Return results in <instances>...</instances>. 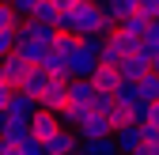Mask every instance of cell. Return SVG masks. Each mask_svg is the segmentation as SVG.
<instances>
[{"label": "cell", "mask_w": 159, "mask_h": 155, "mask_svg": "<svg viewBox=\"0 0 159 155\" xmlns=\"http://www.w3.org/2000/svg\"><path fill=\"white\" fill-rule=\"evenodd\" d=\"M57 27L61 30H68V34H80V38H95V34H110V30H117V23L110 15H102V8H98V0H80V4L68 11V15H61L57 19Z\"/></svg>", "instance_id": "cell-1"}, {"label": "cell", "mask_w": 159, "mask_h": 155, "mask_svg": "<svg viewBox=\"0 0 159 155\" xmlns=\"http://www.w3.org/2000/svg\"><path fill=\"white\" fill-rule=\"evenodd\" d=\"M102 42H106L102 34L84 38V42H80V49L68 57V76H72V80H91V72L98 68V53H102Z\"/></svg>", "instance_id": "cell-2"}, {"label": "cell", "mask_w": 159, "mask_h": 155, "mask_svg": "<svg viewBox=\"0 0 159 155\" xmlns=\"http://www.w3.org/2000/svg\"><path fill=\"white\" fill-rule=\"evenodd\" d=\"M76 136L80 140H106V136H114V125H110V117L106 113H84V117L76 121Z\"/></svg>", "instance_id": "cell-3"}, {"label": "cell", "mask_w": 159, "mask_h": 155, "mask_svg": "<svg viewBox=\"0 0 159 155\" xmlns=\"http://www.w3.org/2000/svg\"><path fill=\"white\" fill-rule=\"evenodd\" d=\"M61 129H65V121H61V113H53V110H38L34 117H30V136L42 140V144L53 140Z\"/></svg>", "instance_id": "cell-4"}, {"label": "cell", "mask_w": 159, "mask_h": 155, "mask_svg": "<svg viewBox=\"0 0 159 155\" xmlns=\"http://www.w3.org/2000/svg\"><path fill=\"white\" fill-rule=\"evenodd\" d=\"M68 102V80H49V87L42 91V99H38V110H53V113H61Z\"/></svg>", "instance_id": "cell-5"}, {"label": "cell", "mask_w": 159, "mask_h": 155, "mask_svg": "<svg viewBox=\"0 0 159 155\" xmlns=\"http://www.w3.org/2000/svg\"><path fill=\"white\" fill-rule=\"evenodd\" d=\"M49 49H53V46H46V42H34V38H27L23 30H15V53L23 57V61H30V64H42L46 57H49Z\"/></svg>", "instance_id": "cell-6"}, {"label": "cell", "mask_w": 159, "mask_h": 155, "mask_svg": "<svg viewBox=\"0 0 159 155\" xmlns=\"http://www.w3.org/2000/svg\"><path fill=\"white\" fill-rule=\"evenodd\" d=\"M30 136V121L11 117V113H0V140L4 144H23Z\"/></svg>", "instance_id": "cell-7"}, {"label": "cell", "mask_w": 159, "mask_h": 155, "mask_svg": "<svg viewBox=\"0 0 159 155\" xmlns=\"http://www.w3.org/2000/svg\"><path fill=\"white\" fill-rule=\"evenodd\" d=\"M49 80H53V76L42 68V64H30V72L23 76V83H19V91H23V95H30V99H42V91L49 87Z\"/></svg>", "instance_id": "cell-8"}, {"label": "cell", "mask_w": 159, "mask_h": 155, "mask_svg": "<svg viewBox=\"0 0 159 155\" xmlns=\"http://www.w3.org/2000/svg\"><path fill=\"white\" fill-rule=\"evenodd\" d=\"M91 83H95V91H117V87L125 83V76H121L117 64H98L91 72Z\"/></svg>", "instance_id": "cell-9"}, {"label": "cell", "mask_w": 159, "mask_h": 155, "mask_svg": "<svg viewBox=\"0 0 159 155\" xmlns=\"http://www.w3.org/2000/svg\"><path fill=\"white\" fill-rule=\"evenodd\" d=\"M114 144H117V151H121V155H133L136 148H140L144 144V125H125V129H117L114 132Z\"/></svg>", "instance_id": "cell-10"}, {"label": "cell", "mask_w": 159, "mask_h": 155, "mask_svg": "<svg viewBox=\"0 0 159 155\" xmlns=\"http://www.w3.org/2000/svg\"><path fill=\"white\" fill-rule=\"evenodd\" d=\"M91 102H95V83L91 80H68V102L65 106H84V110H91Z\"/></svg>", "instance_id": "cell-11"}, {"label": "cell", "mask_w": 159, "mask_h": 155, "mask_svg": "<svg viewBox=\"0 0 159 155\" xmlns=\"http://www.w3.org/2000/svg\"><path fill=\"white\" fill-rule=\"evenodd\" d=\"M80 151V136L72 129H61L53 140H46V155H76Z\"/></svg>", "instance_id": "cell-12"}, {"label": "cell", "mask_w": 159, "mask_h": 155, "mask_svg": "<svg viewBox=\"0 0 159 155\" xmlns=\"http://www.w3.org/2000/svg\"><path fill=\"white\" fill-rule=\"evenodd\" d=\"M0 72H4V80H8L11 87H19V83H23V76L30 72V61H23L19 53H8L4 61H0Z\"/></svg>", "instance_id": "cell-13"}, {"label": "cell", "mask_w": 159, "mask_h": 155, "mask_svg": "<svg viewBox=\"0 0 159 155\" xmlns=\"http://www.w3.org/2000/svg\"><path fill=\"white\" fill-rule=\"evenodd\" d=\"M19 30H23L27 38H34V42H46V46H53L57 34H61L53 23H38V19H23V27H19Z\"/></svg>", "instance_id": "cell-14"}, {"label": "cell", "mask_w": 159, "mask_h": 155, "mask_svg": "<svg viewBox=\"0 0 159 155\" xmlns=\"http://www.w3.org/2000/svg\"><path fill=\"white\" fill-rule=\"evenodd\" d=\"M117 68H121L125 80H140V76L152 72V61H148L144 53H129V57H121V64H117Z\"/></svg>", "instance_id": "cell-15"}, {"label": "cell", "mask_w": 159, "mask_h": 155, "mask_svg": "<svg viewBox=\"0 0 159 155\" xmlns=\"http://www.w3.org/2000/svg\"><path fill=\"white\" fill-rule=\"evenodd\" d=\"M4 113H11V117H23V121H30L34 113H38V99H30V95H23V91H15Z\"/></svg>", "instance_id": "cell-16"}, {"label": "cell", "mask_w": 159, "mask_h": 155, "mask_svg": "<svg viewBox=\"0 0 159 155\" xmlns=\"http://www.w3.org/2000/svg\"><path fill=\"white\" fill-rule=\"evenodd\" d=\"M98 8H102V15H110L114 23H121L125 15L140 11V0H98Z\"/></svg>", "instance_id": "cell-17"}, {"label": "cell", "mask_w": 159, "mask_h": 155, "mask_svg": "<svg viewBox=\"0 0 159 155\" xmlns=\"http://www.w3.org/2000/svg\"><path fill=\"white\" fill-rule=\"evenodd\" d=\"M76 155H121V151H117L114 136H106V140H80Z\"/></svg>", "instance_id": "cell-18"}, {"label": "cell", "mask_w": 159, "mask_h": 155, "mask_svg": "<svg viewBox=\"0 0 159 155\" xmlns=\"http://www.w3.org/2000/svg\"><path fill=\"white\" fill-rule=\"evenodd\" d=\"M148 23H152V19H148L144 11H133V15H125L117 27H121L125 34H133V38H140V42H144V34H148Z\"/></svg>", "instance_id": "cell-19"}, {"label": "cell", "mask_w": 159, "mask_h": 155, "mask_svg": "<svg viewBox=\"0 0 159 155\" xmlns=\"http://www.w3.org/2000/svg\"><path fill=\"white\" fill-rule=\"evenodd\" d=\"M114 99H117V102H121V106H129V110H133L136 102H140V83H136V80H125L121 87H117V91H114Z\"/></svg>", "instance_id": "cell-20"}, {"label": "cell", "mask_w": 159, "mask_h": 155, "mask_svg": "<svg viewBox=\"0 0 159 155\" xmlns=\"http://www.w3.org/2000/svg\"><path fill=\"white\" fill-rule=\"evenodd\" d=\"M80 42H84L80 34H68V30H61V34H57V42H53V53H61L65 61H68V57L80 49Z\"/></svg>", "instance_id": "cell-21"}, {"label": "cell", "mask_w": 159, "mask_h": 155, "mask_svg": "<svg viewBox=\"0 0 159 155\" xmlns=\"http://www.w3.org/2000/svg\"><path fill=\"white\" fill-rule=\"evenodd\" d=\"M27 19H38V23H53V27H57V19H61V11H57V8L49 4V0H38V4H34V11H30ZM57 30H61V27H57Z\"/></svg>", "instance_id": "cell-22"}, {"label": "cell", "mask_w": 159, "mask_h": 155, "mask_svg": "<svg viewBox=\"0 0 159 155\" xmlns=\"http://www.w3.org/2000/svg\"><path fill=\"white\" fill-rule=\"evenodd\" d=\"M42 68H46L49 76H57V80H72V76H68V61H65L61 53H53V49H49V57L42 61Z\"/></svg>", "instance_id": "cell-23"}, {"label": "cell", "mask_w": 159, "mask_h": 155, "mask_svg": "<svg viewBox=\"0 0 159 155\" xmlns=\"http://www.w3.org/2000/svg\"><path fill=\"white\" fill-rule=\"evenodd\" d=\"M23 27V15H19L8 0H0V30H19Z\"/></svg>", "instance_id": "cell-24"}, {"label": "cell", "mask_w": 159, "mask_h": 155, "mask_svg": "<svg viewBox=\"0 0 159 155\" xmlns=\"http://www.w3.org/2000/svg\"><path fill=\"white\" fill-rule=\"evenodd\" d=\"M140 99H148V102H159V76L155 72H148V76H140Z\"/></svg>", "instance_id": "cell-25"}, {"label": "cell", "mask_w": 159, "mask_h": 155, "mask_svg": "<svg viewBox=\"0 0 159 155\" xmlns=\"http://www.w3.org/2000/svg\"><path fill=\"white\" fill-rule=\"evenodd\" d=\"M106 117H110V125H114V132H117V129H125V125H133V110L117 102V106H114V110L106 113Z\"/></svg>", "instance_id": "cell-26"}, {"label": "cell", "mask_w": 159, "mask_h": 155, "mask_svg": "<svg viewBox=\"0 0 159 155\" xmlns=\"http://www.w3.org/2000/svg\"><path fill=\"white\" fill-rule=\"evenodd\" d=\"M114 106H117L114 91H95V102H91V110H95V113H110Z\"/></svg>", "instance_id": "cell-27"}, {"label": "cell", "mask_w": 159, "mask_h": 155, "mask_svg": "<svg viewBox=\"0 0 159 155\" xmlns=\"http://www.w3.org/2000/svg\"><path fill=\"white\" fill-rule=\"evenodd\" d=\"M19 155H46V144L34 140V136H27L23 144H19Z\"/></svg>", "instance_id": "cell-28"}, {"label": "cell", "mask_w": 159, "mask_h": 155, "mask_svg": "<svg viewBox=\"0 0 159 155\" xmlns=\"http://www.w3.org/2000/svg\"><path fill=\"white\" fill-rule=\"evenodd\" d=\"M8 53H15V30H0V61Z\"/></svg>", "instance_id": "cell-29"}, {"label": "cell", "mask_w": 159, "mask_h": 155, "mask_svg": "<svg viewBox=\"0 0 159 155\" xmlns=\"http://www.w3.org/2000/svg\"><path fill=\"white\" fill-rule=\"evenodd\" d=\"M8 4H11V8H15L19 15H23V19H27V15L34 11V4H38V0H8Z\"/></svg>", "instance_id": "cell-30"}, {"label": "cell", "mask_w": 159, "mask_h": 155, "mask_svg": "<svg viewBox=\"0 0 159 155\" xmlns=\"http://www.w3.org/2000/svg\"><path fill=\"white\" fill-rule=\"evenodd\" d=\"M19 87H11V83H0V113L8 110V102H11V95H15Z\"/></svg>", "instance_id": "cell-31"}, {"label": "cell", "mask_w": 159, "mask_h": 155, "mask_svg": "<svg viewBox=\"0 0 159 155\" xmlns=\"http://www.w3.org/2000/svg\"><path fill=\"white\" fill-rule=\"evenodd\" d=\"M140 11L148 19H159V0H140Z\"/></svg>", "instance_id": "cell-32"}, {"label": "cell", "mask_w": 159, "mask_h": 155, "mask_svg": "<svg viewBox=\"0 0 159 155\" xmlns=\"http://www.w3.org/2000/svg\"><path fill=\"white\" fill-rule=\"evenodd\" d=\"M49 4H53L57 11H61V15H68V11H72V8L80 4V0H49Z\"/></svg>", "instance_id": "cell-33"}, {"label": "cell", "mask_w": 159, "mask_h": 155, "mask_svg": "<svg viewBox=\"0 0 159 155\" xmlns=\"http://www.w3.org/2000/svg\"><path fill=\"white\" fill-rule=\"evenodd\" d=\"M133 155H159V144H152V140H144L140 148H136Z\"/></svg>", "instance_id": "cell-34"}, {"label": "cell", "mask_w": 159, "mask_h": 155, "mask_svg": "<svg viewBox=\"0 0 159 155\" xmlns=\"http://www.w3.org/2000/svg\"><path fill=\"white\" fill-rule=\"evenodd\" d=\"M0 155H19V144H4L0 140Z\"/></svg>", "instance_id": "cell-35"}, {"label": "cell", "mask_w": 159, "mask_h": 155, "mask_svg": "<svg viewBox=\"0 0 159 155\" xmlns=\"http://www.w3.org/2000/svg\"><path fill=\"white\" fill-rule=\"evenodd\" d=\"M148 125H155V129H159V102L152 106V117H148Z\"/></svg>", "instance_id": "cell-36"}, {"label": "cell", "mask_w": 159, "mask_h": 155, "mask_svg": "<svg viewBox=\"0 0 159 155\" xmlns=\"http://www.w3.org/2000/svg\"><path fill=\"white\" fill-rule=\"evenodd\" d=\"M152 72H155V76H159V57H155V61H152Z\"/></svg>", "instance_id": "cell-37"}]
</instances>
